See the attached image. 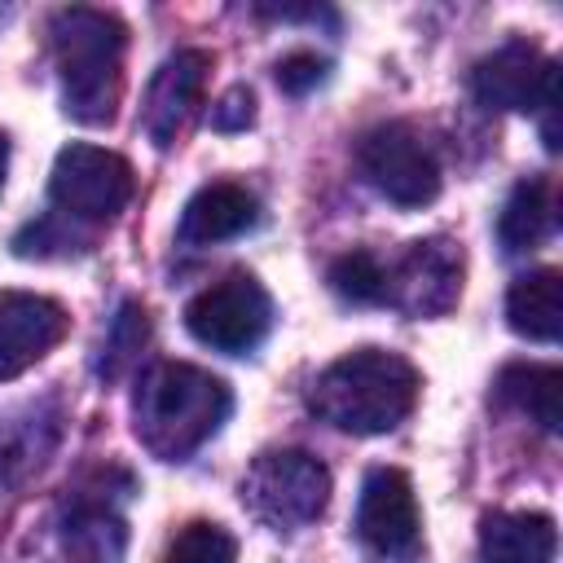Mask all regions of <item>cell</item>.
<instances>
[{"mask_svg": "<svg viewBox=\"0 0 563 563\" xmlns=\"http://www.w3.org/2000/svg\"><path fill=\"white\" fill-rule=\"evenodd\" d=\"M506 325L532 343H559L563 334V273L532 268L506 290Z\"/></svg>", "mask_w": 563, "mask_h": 563, "instance_id": "cell-15", "label": "cell"}, {"mask_svg": "<svg viewBox=\"0 0 563 563\" xmlns=\"http://www.w3.org/2000/svg\"><path fill=\"white\" fill-rule=\"evenodd\" d=\"M48 35H53V62H57L66 114L84 128L114 123L123 97V53H128L123 18L106 9L70 4L53 13Z\"/></svg>", "mask_w": 563, "mask_h": 563, "instance_id": "cell-3", "label": "cell"}, {"mask_svg": "<svg viewBox=\"0 0 563 563\" xmlns=\"http://www.w3.org/2000/svg\"><path fill=\"white\" fill-rule=\"evenodd\" d=\"M207 75H211V53L207 48H176L154 70V79L145 88V101H141V132L154 141V150L176 145L194 106L202 101Z\"/></svg>", "mask_w": 563, "mask_h": 563, "instance_id": "cell-11", "label": "cell"}, {"mask_svg": "<svg viewBox=\"0 0 563 563\" xmlns=\"http://www.w3.org/2000/svg\"><path fill=\"white\" fill-rule=\"evenodd\" d=\"M462 295V251L449 238H418L383 260V303L405 317H444Z\"/></svg>", "mask_w": 563, "mask_h": 563, "instance_id": "cell-8", "label": "cell"}, {"mask_svg": "<svg viewBox=\"0 0 563 563\" xmlns=\"http://www.w3.org/2000/svg\"><path fill=\"white\" fill-rule=\"evenodd\" d=\"M559 532L541 510H493L479 523V563H554Z\"/></svg>", "mask_w": 563, "mask_h": 563, "instance_id": "cell-14", "label": "cell"}, {"mask_svg": "<svg viewBox=\"0 0 563 563\" xmlns=\"http://www.w3.org/2000/svg\"><path fill=\"white\" fill-rule=\"evenodd\" d=\"M260 220H264L260 198L246 185H238V180H211V185H202L185 202L180 224H176V238L185 246H216V242H229V238L251 233Z\"/></svg>", "mask_w": 563, "mask_h": 563, "instance_id": "cell-13", "label": "cell"}, {"mask_svg": "<svg viewBox=\"0 0 563 563\" xmlns=\"http://www.w3.org/2000/svg\"><path fill=\"white\" fill-rule=\"evenodd\" d=\"M163 563H238V541L229 528L211 519H194L172 537Z\"/></svg>", "mask_w": 563, "mask_h": 563, "instance_id": "cell-21", "label": "cell"}, {"mask_svg": "<svg viewBox=\"0 0 563 563\" xmlns=\"http://www.w3.org/2000/svg\"><path fill=\"white\" fill-rule=\"evenodd\" d=\"M132 194H136V172L114 150L75 141L53 158L48 198H53V211L75 220V224L114 220L132 202Z\"/></svg>", "mask_w": 563, "mask_h": 563, "instance_id": "cell-6", "label": "cell"}, {"mask_svg": "<svg viewBox=\"0 0 563 563\" xmlns=\"http://www.w3.org/2000/svg\"><path fill=\"white\" fill-rule=\"evenodd\" d=\"M238 493L260 523H268L273 532H295L321 519L330 501V471L303 449H273L246 466Z\"/></svg>", "mask_w": 563, "mask_h": 563, "instance_id": "cell-4", "label": "cell"}, {"mask_svg": "<svg viewBox=\"0 0 563 563\" xmlns=\"http://www.w3.org/2000/svg\"><path fill=\"white\" fill-rule=\"evenodd\" d=\"M4 172H9V136L0 132V185H4Z\"/></svg>", "mask_w": 563, "mask_h": 563, "instance_id": "cell-25", "label": "cell"}, {"mask_svg": "<svg viewBox=\"0 0 563 563\" xmlns=\"http://www.w3.org/2000/svg\"><path fill=\"white\" fill-rule=\"evenodd\" d=\"M255 13L277 18V22H299V18H303V22H317V18H325L330 26H339V13H334V9H312V4H308V9H290V4H260Z\"/></svg>", "mask_w": 563, "mask_h": 563, "instance_id": "cell-24", "label": "cell"}, {"mask_svg": "<svg viewBox=\"0 0 563 563\" xmlns=\"http://www.w3.org/2000/svg\"><path fill=\"white\" fill-rule=\"evenodd\" d=\"M356 167L387 202L405 211L440 198V163L413 123L391 119V123L369 128L356 141Z\"/></svg>", "mask_w": 563, "mask_h": 563, "instance_id": "cell-7", "label": "cell"}, {"mask_svg": "<svg viewBox=\"0 0 563 563\" xmlns=\"http://www.w3.org/2000/svg\"><path fill=\"white\" fill-rule=\"evenodd\" d=\"M497 400L528 413L541 431H559L563 422V369L559 365H541V361H510L497 374Z\"/></svg>", "mask_w": 563, "mask_h": 563, "instance_id": "cell-16", "label": "cell"}, {"mask_svg": "<svg viewBox=\"0 0 563 563\" xmlns=\"http://www.w3.org/2000/svg\"><path fill=\"white\" fill-rule=\"evenodd\" d=\"M356 537L378 559H413L422 545V515L400 466H374L356 497Z\"/></svg>", "mask_w": 563, "mask_h": 563, "instance_id": "cell-10", "label": "cell"}, {"mask_svg": "<svg viewBox=\"0 0 563 563\" xmlns=\"http://www.w3.org/2000/svg\"><path fill=\"white\" fill-rule=\"evenodd\" d=\"M255 123V92L246 84H233L220 92V101L211 106V128L216 132H246Z\"/></svg>", "mask_w": 563, "mask_h": 563, "instance_id": "cell-23", "label": "cell"}, {"mask_svg": "<svg viewBox=\"0 0 563 563\" xmlns=\"http://www.w3.org/2000/svg\"><path fill=\"white\" fill-rule=\"evenodd\" d=\"M13 255L18 260H70V255H84L92 251V238L75 229V220L57 216V211H44L35 220H26L18 233H13Z\"/></svg>", "mask_w": 563, "mask_h": 563, "instance_id": "cell-19", "label": "cell"}, {"mask_svg": "<svg viewBox=\"0 0 563 563\" xmlns=\"http://www.w3.org/2000/svg\"><path fill=\"white\" fill-rule=\"evenodd\" d=\"M70 330V312L31 290H0V383L44 361Z\"/></svg>", "mask_w": 563, "mask_h": 563, "instance_id": "cell-12", "label": "cell"}, {"mask_svg": "<svg viewBox=\"0 0 563 563\" xmlns=\"http://www.w3.org/2000/svg\"><path fill=\"white\" fill-rule=\"evenodd\" d=\"M233 391L189 361H154L132 391V431L158 462H189L229 418Z\"/></svg>", "mask_w": 563, "mask_h": 563, "instance_id": "cell-1", "label": "cell"}, {"mask_svg": "<svg viewBox=\"0 0 563 563\" xmlns=\"http://www.w3.org/2000/svg\"><path fill=\"white\" fill-rule=\"evenodd\" d=\"M273 79H277V88H282V92L303 97V92H312L317 84H325V79H330V62H325L321 53H312V48H290L286 57H277Z\"/></svg>", "mask_w": 563, "mask_h": 563, "instance_id": "cell-22", "label": "cell"}, {"mask_svg": "<svg viewBox=\"0 0 563 563\" xmlns=\"http://www.w3.org/2000/svg\"><path fill=\"white\" fill-rule=\"evenodd\" d=\"M554 75H559V62L550 53H541L528 40H506L501 48L484 53L471 66V92L488 110L537 114L554 106Z\"/></svg>", "mask_w": 563, "mask_h": 563, "instance_id": "cell-9", "label": "cell"}, {"mask_svg": "<svg viewBox=\"0 0 563 563\" xmlns=\"http://www.w3.org/2000/svg\"><path fill=\"white\" fill-rule=\"evenodd\" d=\"M418 391H422V374L413 369L409 356L387 347H356L330 361L312 378L308 409L334 431L387 435L413 413Z\"/></svg>", "mask_w": 563, "mask_h": 563, "instance_id": "cell-2", "label": "cell"}, {"mask_svg": "<svg viewBox=\"0 0 563 563\" xmlns=\"http://www.w3.org/2000/svg\"><path fill=\"white\" fill-rule=\"evenodd\" d=\"M325 282L347 303H383V260L374 251H343L330 260Z\"/></svg>", "mask_w": 563, "mask_h": 563, "instance_id": "cell-20", "label": "cell"}, {"mask_svg": "<svg viewBox=\"0 0 563 563\" xmlns=\"http://www.w3.org/2000/svg\"><path fill=\"white\" fill-rule=\"evenodd\" d=\"M185 325L202 347H216L224 356H246L273 330V295L255 273L233 268L189 299Z\"/></svg>", "mask_w": 563, "mask_h": 563, "instance_id": "cell-5", "label": "cell"}, {"mask_svg": "<svg viewBox=\"0 0 563 563\" xmlns=\"http://www.w3.org/2000/svg\"><path fill=\"white\" fill-rule=\"evenodd\" d=\"M145 347H150V312H145L141 299H123L119 312L106 325L101 356H97V378L101 383H119L141 361Z\"/></svg>", "mask_w": 563, "mask_h": 563, "instance_id": "cell-18", "label": "cell"}, {"mask_svg": "<svg viewBox=\"0 0 563 563\" xmlns=\"http://www.w3.org/2000/svg\"><path fill=\"white\" fill-rule=\"evenodd\" d=\"M554 233V185L545 176H523L501 216H497V238H501V251L506 255H523L532 251L537 242H545Z\"/></svg>", "mask_w": 563, "mask_h": 563, "instance_id": "cell-17", "label": "cell"}]
</instances>
